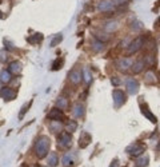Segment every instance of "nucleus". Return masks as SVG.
Instances as JSON below:
<instances>
[{"instance_id":"nucleus-1","label":"nucleus","mask_w":160,"mask_h":167,"mask_svg":"<svg viewBox=\"0 0 160 167\" xmlns=\"http://www.w3.org/2000/svg\"><path fill=\"white\" fill-rule=\"evenodd\" d=\"M49 147H51V142L47 136H40V138L35 142L33 146V153L36 154V156L39 159L46 158L49 153Z\"/></svg>"},{"instance_id":"nucleus-2","label":"nucleus","mask_w":160,"mask_h":167,"mask_svg":"<svg viewBox=\"0 0 160 167\" xmlns=\"http://www.w3.org/2000/svg\"><path fill=\"white\" fill-rule=\"evenodd\" d=\"M146 149L147 147L143 142H136V143H133V144L127 147V154L132 155V156H140L144 151H146Z\"/></svg>"},{"instance_id":"nucleus-3","label":"nucleus","mask_w":160,"mask_h":167,"mask_svg":"<svg viewBox=\"0 0 160 167\" xmlns=\"http://www.w3.org/2000/svg\"><path fill=\"white\" fill-rule=\"evenodd\" d=\"M112 97H113V104H115V107H116V108L122 107V106L126 103V100H127V97H126V94H124V91L119 90V88L113 90Z\"/></svg>"},{"instance_id":"nucleus-4","label":"nucleus","mask_w":160,"mask_h":167,"mask_svg":"<svg viewBox=\"0 0 160 167\" xmlns=\"http://www.w3.org/2000/svg\"><path fill=\"white\" fill-rule=\"evenodd\" d=\"M72 144V136L69 133H60L58 138V146L60 149H69Z\"/></svg>"},{"instance_id":"nucleus-5","label":"nucleus","mask_w":160,"mask_h":167,"mask_svg":"<svg viewBox=\"0 0 160 167\" xmlns=\"http://www.w3.org/2000/svg\"><path fill=\"white\" fill-rule=\"evenodd\" d=\"M143 44H144V38L139 36V38H136V39H133L132 42L128 44V47H127V54L132 55V54H135V52H138L139 50L143 47Z\"/></svg>"},{"instance_id":"nucleus-6","label":"nucleus","mask_w":160,"mask_h":167,"mask_svg":"<svg viewBox=\"0 0 160 167\" xmlns=\"http://www.w3.org/2000/svg\"><path fill=\"white\" fill-rule=\"evenodd\" d=\"M115 9V4L112 0H100L98 4V11L102 13H107V12H112Z\"/></svg>"},{"instance_id":"nucleus-7","label":"nucleus","mask_w":160,"mask_h":167,"mask_svg":"<svg viewBox=\"0 0 160 167\" xmlns=\"http://www.w3.org/2000/svg\"><path fill=\"white\" fill-rule=\"evenodd\" d=\"M126 87H127V92L129 95H133V94H136L139 91V83H138L136 79L129 78V79L126 80Z\"/></svg>"},{"instance_id":"nucleus-8","label":"nucleus","mask_w":160,"mask_h":167,"mask_svg":"<svg viewBox=\"0 0 160 167\" xmlns=\"http://www.w3.org/2000/svg\"><path fill=\"white\" fill-rule=\"evenodd\" d=\"M116 67L120 70V71H128L129 68L132 67V60L129 59V58H122V59H119L118 62H116Z\"/></svg>"},{"instance_id":"nucleus-9","label":"nucleus","mask_w":160,"mask_h":167,"mask_svg":"<svg viewBox=\"0 0 160 167\" xmlns=\"http://www.w3.org/2000/svg\"><path fill=\"white\" fill-rule=\"evenodd\" d=\"M82 78H83V75H82V72H80L79 68H73L68 75V79L72 84H79L80 82H82Z\"/></svg>"},{"instance_id":"nucleus-10","label":"nucleus","mask_w":160,"mask_h":167,"mask_svg":"<svg viewBox=\"0 0 160 167\" xmlns=\"http://www.w3.org/2000/svg\"><path fill=\"white\" fill-rule=\"evenodd\" d=\"M64 118H66V116H64L63 111L59 110L58 107L52 108V110L48 112V119H51V120H62V122H63Z\"/></svg>"},{"instance_id":"nucleus-11","label":"nucleus","mask_w":160,"mask_h":167,"mask_svg":"<svg viewBox=\"0 0 160 167\" xmlns=\"http://www.w3.org/2000/svg\"><path fill=\"white\" fill-rule=\"evenodd\" d=\"M140 111H142V114L146 116V118L148 119V120H151L152 123H158V119H156V116H155L151 111H149V108H148V106L147 104H142L140 106Z\"/></svg>"},{"instance_id":"nucleus-12","label":"nucleus","mask_w":160,"mask_h":167,"mask_svg":"<svg viewBox=\"0 0 160 167\" xmlns=\"http://www.w3.org/2000/svg\"><path fill=\"white\" fill-rule=\"evenodd\" d=\"M0 97H2L4 100H11V99L16 98V92L9 87H4V88L0 90Z\"/></svg>"},{"instance_id":"nucleus-13","label":"nucleus","mask_w":160,"mask_h":167,"mask_svg":"<svg viewBox=\"0 0 160 167\" xmlns=\"http://www.w3.org/2000/svg\"><path fill=\"white\" fill-rule=\"evenodd\" d=\"M91 135H89L88 133H83L82 135H80V138H79V147L80 149H86L87 146H89V143H91Z\"/></svg>"},{"instance_id":"nucleus-14","label":"nucleus","mask_w":160,"mask_h":167,"mask_svg":"<svg viewBox=\"0 0 160 167\" xmlns=\"http://www.w3.org/2000/svg\"><path fill=\"white\" fill-rule=\"evenodd\" d=\"M72 114H73L75 118H83L84 114H86V108H84V106H83V104L78 103V104H75V106H73Z\"/></svg>"},{"instance_id":"nucleus-15","label":"nucleus","mask_w":160,"mask_h":167,"mask_svg":"<svg viewBox=\"0 0 160 167\" xmlns=\"http://www.w3.org/2000/svg\"><path fill=\"white\" fill-rule=\"evenodd\" d=\"M8 71L11 72V75H19L22 72V63L20 62H11L8 65Z\"/></svg>"},{"instance_id":"nucleus-16","label":"nucleus","mask_w":160,"mask_h":167,"mask_svg":"<svg viewBox=\"0 0 160 167\" xmlns=\"http://www.w3.org/2000/svg\"><path fill=\"white\" fill-rule=\"evenodd\" d=\"M118 26H119V23L116 22V20H109V22H107L106 24H104V32L112 34L118 29Z\"/></svg>"},{"instance_id":"nucleus-17","label":"nucleus","mask_w":160,"mask_h":167,"mask_svg":"<svg viewBox=\"0 0 160 167\" xmlns=\"http://www.w3.org/2000/svg\"><path fill=\"white\" fill-rule=\"evenodd\" d=\"M49 130L53 134H59L63 130V122L62 120H52L51 124H49Z\"/></svg>"},{"instance_id":"nucleus-18","label":"nucleus","mask_w":160,"mask_h":167,"mask_svg":"<svg viewBox=\"0 0 160 167\" xmlns=\"http://www.w3.org/2000/svg\"><path fill=\"white\" fill-rule=\"evenodd\" d=\"M68 106H69V102H68V99L66 98V97H60V98H58V100H56V107L59 108V110H67L68 108Z\"/></svg>"},{"instance_id":"nucleus-19","label":"nucleus","mask_w":160,"mask_h":167,"mask_svg":"<svg viewBox=\"0 0 160 167\" xmlns=\"http://www.w3.org/2000/svg\"><path fill=\"white\" fill-rule=\"evenodd\" d=\"M144 67H146V62L142 59V60H138V62H135L132 63V71L135 74H139V72H142V71L144 70Z\"/></svg>"},{"instance_id":"nucleus-20","label":"nucleus","mask_w":160,"mask_h":167,"mask_svg":"<svg viewBox=\"0 0 160 167\" xmlns=\"http://www.w3.org/2000/svg\"><path fill=\"white\" fill-rule=\"evenodd\" d=\"M144 80H146V83H148V84H156L158 83V78H156V75H155L153 71H147L146 76H144Z\"/></svg>"},{"instance_id":"nucleus-21","label":"nucleus","mask_w":160,"mask_h":167,"mask_svg":"<svg viewBox=\"0 0 160 167\" xmlns=\"http://www.w3.org/2000/svg\"><path fill=\"white\" fill-rule=\"evenodd\" d=\"M62 162H63V166H64V167L71 166V164L73 163V162H75V155H73V153H68V154H66V155L63 156Z\"/></svg>"},{"instance_id":"nucleus-22","label":"nucleus","mask_w":160,"mask_h":167,"mask_svg":"<svg viewBox=\"0 0 160 167\" xmlns=\"http://www.w3.org/2000/svg\"><path fill=\"white\" fill-rule=\"evenodd\" d=\"M43 39H44L43 34H40V32H35V34H32V36H29V38H28V42L31 43V44H39Z\"/></svg>"},{"instance_id":"nucleus-23","label":"nucleus","mask_w":160,"mask_h":167,"mask_svg":"<svg viewBox=\"0 0 160 167\" xmlns=\"http://www.w3.org/2000/svg\"><path fill=\"white\" fill-rule=\"evenodd\" d=\"M91 45H92V50L95 52H100L104 48V43L102 42V40H99V39H93Z\"/></svg>"},{"instance_id":"nucleus-24","label":"nucleus","mask_w":160,"mask_h":167,"mask_svg":"<svg viewBox=\"0 0 160 167\" xmlns=\"http://www.w3.org/2000/svg\"><path fill=\"white\" fill-rule=\"evenodd\" d=\"M148 164H149V156H147V155L139 156L136 160V167H147Z\"/></svg>"},{"instance_id":"nucleus-25","label":"nucleus","mask_w":160,"mask_h":167,"mask_svg":"<svg viewBox=\"0 0 160 167\" xmlns=\"http://www.w3.org/2000/svg\"><path fill=\"white\" fill-rule=\"evenodd\" d=\"M0 80H2L3 83H9L12 80V75L9 72L8 70H4L0 72Z\"/></svg>"},{"instance_id":"nucleus-26","label":"nucleus","mask_w":160,"mask_h":167,"mask_svg":"<svg viewBox=\"0 0 160 167\" xmlns=\"http://www.w3.org/2000/svg\"><path fill=\"white\" fill-rule=\"evenodd\" d=\"M59 164V158L56 153H51L48 155V166L49 167H56Z\"/></svg>"},{"instance_id":"nucleus-27","label":"nucleus","mask_w":160,"mask_h":167,"mask_svg":"<svg viewBox=\"0 0 160 167\" xmlns=\"http://www.w3.org/2000/svg\"><path fill=\"white\" fill-rule=\"evenodd\" d=\"M83 79H84V83H86L87 86H89L92 83V80H93V76H92V72L89 71L88 68L84 70V72H83Z\"/></svg>"},{"instance_id":"nucleus-28","label":"nucleus","mask_w":160,"mask_h":167,"mask_svg":"<svg viewBox=\"0 0 160 167\" xmlns=\"http://www.w3.org/2000/svg\"><path fill=\"white\" fill-rule=\"evenodd\" d=\"M63 64H64V59L62 56H59L56 60H53V63H52V71H59L60 68L63 67Z\"/></svg>"},{"instance_id":"nucleus-29","label":"nucleus","mask_w":160,"mask_h":167,"mask_svg":"<svg viewBox=\"0 0 160 167\" xmlns=\"http://www.w3.org/2000/svg\"><path fill=\"white\" fill-rule=\"evenodd\" d=\"M62 40H63V35H62V34H56L55 36H52L49 45H51V47H56L58 44L62 43Z\"/></svg>"},{"instance_id":"nucleus-30","label":"nucleus","mask_w":160,"mask_h":167,"mask_svg":"<svg viewBox=\"0 0 160 167\" xmlns=\"http://www.w3.org/2000/svg\"><path fill=\"white\" fill-rule=\"evenodd\" d=\"M32 102H33V100H29L28 103H26V104L23 106V110L19 112V119H20V120H22V119L24 118V116H26L27 111H28V110H29V107H31V106H32Z\"/></svg>"},{"instance_id":"nucleus-31","label":"nucleus","mask_w":160,"mask_h":167,"mask_svg":"<svg viewBox=\"0 0 160 167\" xmlns=\"http://www.w3.org/2000/svg\"><path fill=\"white\" fill-rule=\"evenodd\" d=\"M66 128H67V133H73V131L78 128V123L75 122V120H67Z\"/></svg>"},{"instance_id":"nucleus-32","label":"nucleus","mask_w":160,"mask_h":167,"mask_svg":"<svg viewBox=\"0 0 160 167\" xmlns=\"http://www.w3.org/2000/svg\"><path fill=\"white\" fill-rule=\"evenodd\" d=\"M4 44H6L7 51H16V45H15L12 42H9L8 39H6V40H4Z\"/></svg>"},{"instance_id":"nucleus-33","label":"nucleus","mask_w":160,"mask_h":167,"mask_svg":"<svg viewBox=\"0 0 160 167\" xmlns=\"http://www.w3.org/2000/svg\"><path fill=\"white\" fill-rule=\"evenodd\" d=\"M132 28H133V31H139V29H143V23L139 22V20H133V22H132Z\"/></svg>"},{"instance_id":"nucleus-34","label":"nucleus","mask_w":160,"mask_h":167,"mask_svg":"<svg viewBox=\"0 0 160 167\" xmlns=\"http://www.w3.org/2000/svg\"><path fill=\"white\" fill-rule=\"evenodd\" d=\"M8 51L7 50H3V51H0V62L4 63V62H7V58H8Z\"/></svg>"},{"instance_id":"nucleus-35","label":"nucleus","mask_w":160,"mask_h":167,"mask_svg":"<svg viewBox=\"0 0 160 167\" xmlns=\"http://www.w3.org/2000/svg\"><path fill=\"white\" fill-rule=\"evenodd\" d=\"M111 83H112V86H115V87H119V86L122 84V82H120V79H119V78H116V76H113V78L111 79Z\"/></svg>"},{"instance_id":"nucleus-36","label":"nucleus","mask_w":160,"mask_h":167,"mask_svg":"<svg viewBox=\"0 0 160 167\" xmlns=\"http://www.w3.org/2000/svg\"><path fill=\"white\" fill-rule=\"evenodd\" d=\"M112 2H113L115 6H122V4H126L128 0H112Z\"/></svg>"},{"instance_id":"nucleus-37","label":"nucleus","mask_w":160,"mask_h":167,"mask_svg":"<svg viewBox=\"0 0 160 167\" xmlns=\"http://www.w3.org/2000/svg\"><path fill=\"white\" fill-rule=\"evenodd\" d=\"M109 167H119V159H113L112 163L109 164Z\"/></svg>"},{"instance_id":"nucleus-38","label":"nucleus","mask_w":160,"mask_h":167,"mask_svg":"<svg viewBox=\"0 0 160 167\" xmlns=\"http://www.w3.org/2000/svg\"><path fill=\"white\" fill-rule=\"evenodd\" d=\"M2 18H3V13H2V12H0V19H2Z\"/></svg>"},{"instance_id":"nucleus-39","label":"nucleus","mask_w":160,"mask_h":167,"mask_svg":"<svg viewBox=\"0 0 160 167\" xmlns=\"http://www.w3.org/2000/svg\"><path fill=\"white\" fill-rule=\"evenodd\" d=\"M0 90H2V84H0Z\"/></svg>"}]
</instances>
